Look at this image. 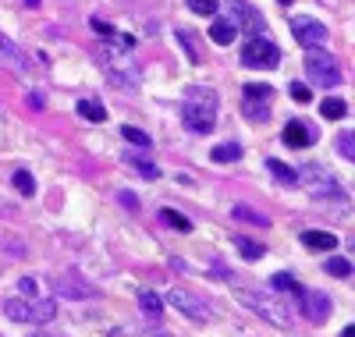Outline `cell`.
Wrapping results in <instances>:
<instances>
[{
  "instance_id": "cell-6",
  "label": "cell",
  "mask_w": 355,
  "mask_h": 337,
  "mask_svg": "<svg viewBox=\"0 0 355 337\" xmlns=\"http://www.w3.org/2000/svg\"><path fill=\"white\" fill-rule=\"evenodd\" d=\"M291 33H295V40H299L306 50H320L323 43H327V25L323 21H316V18H306V15H299V18H291Z\"/></svg>"
},
{
  "instance_id": "cell-11",
  "label": "cell",
  "mask_w": 355,
  "mask_h": 337,
  "mask_svg": "<svg viewBox=\"0 0 355 337\" xmlns=\"http://www.w3.org/2000/svg\"><path fill=\"white\" fill-rule=\"evenodd\" d=\"M313 142V135H309V128L306 125H299V121H291V125H284V146H291V149H302V146H309Z\"/></svg>"
},
{
  "instance_id": "cell-7",
  "label": "cell",
  "mask_w": 355,
  "mask_h": 337,
  "mask_svg": "<svg viewBox=\"0 0 355 337\" xmlns=\"http://www.w3.org/2000/svg\"><path fill=\"white\" fill-rule=\"evenodd\" d=\"M295 291H299V305H302V313L313 320V323H323L331 316V298L316 291V288H302V284H295Z\"/></svg>"
},
{
  "instance_id": "cell-18",
  "label": "cell",
  "mask_w": 355,
  "mask_h": 337,
  "mask_svg": "<svg viewBox=\"0 0 355 337\" xmlns=\"http://www.w3.org/2000/svg\"><path fill=\"white\" fill-rule=\"evenodd\" d=\"M345 110H348V107H345V100H338V96H327V100L320 103V114L327 117V121H338V117H345Z\"/></svg>"
},
{
  "instance_id": "cell-27",
  "label": "cell",
  "mask_w": 355,
  "mask_h": 337,
  "mask_svg": "<svg viewBox=\"0 0 355 337\" xmlns=\"http://www.w3.org/2000/svg\"><path fill=\"white\" fill-rule=\"evenodd\" d=\"M189 8H192L196 15L214 18V15H217V8H220V0H189Z\"/></svg>"
},
{
  "instance_id": "cell-10",
  "label": "cell",
  "mask_w": 355,
  "mask_h": 337,
  "mask_svg": "<svg viewBox=\"0 0 355 337\" xmlns=\"http://www.w3.org/2000/svg\"><path fill=\"white\" fill-rule=\"evenodd\" d=\"M302 245L313 249V252H331L338 245V234H331V231H302Z\"/></svg>"
},
{
  "instance_id": "cell-20",
  "label": "cell",
  "mask_w": 355,
  "mask_h": 337,
  "mask_svg": "<svg viewBox=\"0 0 355 337\" xmlns=\"http://www.w3.org/2000/svg\"><path fill=\"white\" fill-rule=\"evenodd\" d=\"M227 4H231V11H234V18H239V21H252L259 28V15L245 4V0H227Z\"/></svg>"
},
{
  "instance_id": "cell-36",
  "label": "cell",
  "mask_w": 355,
  "mask_h": 337,
  "mask_svg": "<svg viewBox=\"0 0 355 337\" xmlns=\"http://www.w3.org/2000/svg\"><path fill=\"white\" fill-rule=\"evenodd\" d=\"M121 206H128V209H139V199H135V192H121Z\"/></svg>"
},
{
  "instance_id": "cell-15",
  "label": "cell",
  "mask_w": 355,
  "mask_h": 337,
  "mask_svg": "<svg viewBox=\"0 0 355 337\" xmlns=\"http://www.w3.org/2000/svg\"><path fill=\"white\" fill-rule=\"evenodd\" d=\"M210 157L217 160V164H234L242 157V146H234V142H224V146H214V153Z\"/></svg>"
},
{
  "instance_id": "cell-4",
  "label": "cell",
  "mask_w": 355,
  "mask_h": 337,
  "mask_svg": "<svg viewBox=\"0 0 355 337\" xmlns=\"http://www.w3.org/2000/svg\"><path fill=\"white\" fill-rule=\"evenodd\" d=\"M306 75L309 82H316L320 89H334L341 82V68L331 53H320V50H309L306 53Z\"/></svg>"
},
{
  "instance_id": "cell-1",
  "label": "cell",
  "mask_w": 355,
  "mask_h": 337,
  "mask_svg": "<svg viewBox=\"0 0 355 337\" xmlns=\"http://www.w3.org/2000/svg\"><path fill=\"white\" fill-rule=\"evenodd\" d=\"M182 121L185 128H192L196 135L214 132L217 125V93L206 85H189L185 89V103H182Z\"/></svg>"
},
{
  "instance_id": "cell-21",
  "label": "cell",
  "mask_w": 355,
  "mask_h": 337,
  "mask_svg": "<svg viewBox=\"0 0 355 337\" xmlns=\"http://www.w3.org/2000/svg\"><path fill=\"white\" fill-rule=\"evenodd\" d=\"M234 245H239V252L245 256V259H263V245L259 241H252V238H234Z\"/></svg>"
},
{
  "instance_id": "cell-28",
  "label": "cell",
  "mask_w": 355,
  "mask_h": 337,
  "mask_svg": "<svg viewBox=\"0 0 355 337\" xmlns=\"http://www.w3.org/2000/svg\"><path fill=\"white\" fill-rule=\"evenodd\" d=\"M338 153H341L345 160H355V135L352 132H341L338 135Z\"/></svg>"
},
{
  "instance_id": "cell-2",
  "label": "cell",
  "mask_w": 355,
  "mask_h": 337,
  "mask_svg": "<svg viewBox=\"0 0 355 337\" xmlns=\"http://www.w3.org/2000/svg\"><path fill=\"white\" fill-rule=\"evenodd\" d=\"M4 313L15 320V323H50L57 316V305L53 298H8L4 302Z\"/></svg>"
},
{
  "instance_id": "cell-39",
  "label": "cell",
  "mask_w": 355,
  "mask_h": 337,
  "mask_svg": "<svg viewBox=\"0 0 355 337\" xmlns=\"http://www.w3.org/2000/svg\"><path fill=\"white\" fill-rule=\"evenodd\" d=\"M28 337H46V334H28Z\"/></svg>"
},
{
  "instance_id": "cell-31",
  "label": "cell",
  "mask_w": 355,
  "mask_h": 337,
  "mask_svg": "<svg viewBox=\"0 0 355 337\" xmlns=\"http://www.w3.org/2000/svg\"><path fill=\"white\" fill-rule=\"evenodd\" d=\"M291 100H295V103H309V100H313V89H306L302 82H295V85H291Z\"/></svg>"
},
{
  "instance_id": "cell-13",
  "label": "cell",
  "mask_w": 355,
  "mask_h": 337,
  "mask_svg": "<svg viewBox=\"0 0 355 337\" xmlns=\"http://www.w3.org/2000/svg\"><path fill=\"white\" fill-rule=\"evenodd\" d=\"M266 171H270L277 181H284V185H299V171H291V167L281 164V160H266Z\"/></svg>"
},
{
  "instance_id": "cell-17",
  "label": "cell",
  "mask_w": 355,
  "mask_h": 337,
  "mask_svg": "<svg viewBox=\"0 0 355 337\" xmlns=\"http://www.w3.org/2000/svg\"><path fill=\"white\" fill-rule=\"evenodd\" d=\"M78 114H82L85 121H107V110H103V103H96V100H78Z\"/></svg>"
},
{
  "instance_id": "cell-24",
  "label": "cell",
  "mask_w": 355,
  "mask_h": 337,
  "mask_svg": "<svg viewBox=\"0 0 355 337\" xmlns=\"http://www.w3.org/2000/svg\"><path fill=\"white\" fill-rule=\"evenodd\" d=\"M11 181H15V189H18L25 199L36 192V181H33V174H28V171H15V178H11Z\"/></svg>"
},
{
  "instance_id": "cell-40",
  "label": "cell",
  "mask_w": 355,
  "mask_h": 337,
  "mask_svg": "<svg viewBox=\"0 0 355 337\" xmlns=\"http://www.w3.org/2000/svg\"><path fill=\"white\" fill-rule=\"evenodd\" d=\"M281 4H291V0H281Z\"/></svg>"
},
{
  "instance_id": "cell-32",
  "label": "cell",
  "mask_w": 355,
  "mask_h": 337,
  "mask_svg": "<svg viewBox=\"0 0 355 337\" xmlns=\"http://www.w3.org/2000/svg\"><path fill=\"white\" fill-rule=\"evenodd\" d=\"M270 288H274V291H291V288H295V281H291V273H277V277L270 281Z\"/></svg>"
},
{
  "instance_id": "cell-29",
  "label": "cell",
  "mask_w": 355,
  "mask_h": 337,
  "mask_svg": "<svg viewBox=\"0 0 355 337\" xmlns=\"http://www.w3.org/2000/svg\"><path fill=\"white\" fill-rule=\"evenodd\" d=\"M231 213H234V217H239V221H249V224H259V227H266V224H270L266 217H259V213H252L249 206H234Z\"/></svg>"
},
{
  "instance_id": "cell-3",
  "label": "cell",
  "mask_w": 355,
  "mask_h": 337,
  "mask_svg": "<svg viewBox=\"0 0 355 337\" xmlns=\"http://www.w3.org/2000/svg\"><path fill=\"white\" fill-rule=\"evenodd\" d=\"M239 302H242V305H249L252 313H259L263 320L277 323V327H291L288 309H284V305H281L270 291H239Z\"/></svg>"
},
{
  "instance_id": "cell-12",
  "label": "cell",
  "mask_w": 355,
  "mask_h": 337,
  "mask_svg": "<svg viewBox=\"0 0 355 337\" xmlns=\"http://www.w3.org/2000/svg\"><path fill=\"white\" fill-rule=\"evenodd\" d=\"M139 305H142V313L150 316V320H157V316L164 313V302H160L150 288H142V291H139Z\"/></svg>"
},
{
  "instance_id": "cell-33",
  "label": "cell",
  "mask_w": 355,
  "mask_h": 337,
  "mask_svg": "<svg viewBox=\"0 0 355 337\" xmlns=\"http://www.w3.org/2000/svg\"><path fill=\"white\" fill-rule=\"evenodd\" d=\"M93 33H96V36H103V40H114V36H117L114 28H110L107 21H100V18H93Z\"/></svg>"
},
{
  "instance_id": "cell-19",
  "label": "cell",
  "mask_w": 355,
  "mask_h": 337,
  "mask_svg": "<svg viewBox=\"0 0 355 337\" xmlns=\"http://www.w3.org/2000/svg\"><path fill=\"white\" fill-rule=\"evenodd\" d=\"M61 295H68V298H89V295H93V288H89V284H82V281H71V277H64V281H61Z\"/></svg>"
},
{
  "instance_id": "cell-9",
  "label": "cell",
  "mask_w": 355,
  "mask_h": 337,
  "mask_svg": "<svg viewBox=\"0 0 355 337\" xmlns=\"http://www.w3.org/2000/svg\"><path fill=\"white\" fill-rule=\"evenodd\" d=\"M299 181L306 185V192H309L313 199H323V196H341V192H338V185H334V181H331L327 174H323L320 167L302 171V174H299Z\"/></svg>"
},
{
  "instance_id": "cell-23",
  "label": "cell",
  "mask_w": 355,
  "mask_h": 337,
  "mask_svg": "<svg viewBox=\"0 0 355 337\" xmlns=\"http://www.w3.org/2000/svg\"><path fill=\"white\" fill-rule=\"evenodd\" d=\"M121 135H125V142H132V146H139V149H150V146H153V139H150V135L139 132V128H132V125H125V128H121Z\"/></svg>"
},
{
  "instance_id": "cell-16",
  "label": "cell",
  "mask_w": 355,
  "mask_h": 337,
  "mask_svg": "<svg viewBox=\"0 0 355 337\" xmlns=\"http://www.w3.org/2000/svg\"><path fill=\"white\" fill-rule=\"evenodd\" d=\"M125 164H128L132 171H139L142 178H160L157 164H150V160H142V157H135V153H125Z\"/></svg>"
},
{
  "instance_id": "cell-34",
  "label": "cell",
  "mask_w": 355,
  "mask_h": 337,
  "mask_svg": "<svg viewBox=\"0 0 355 337\" xmlns=\"http://www.w3.org/2000/svg\"><path fill=\"white\" fill-rule=\"evenodd\" d=\"M18 291H21V298H36V281L33 277H21L18 281Z\"/></svg>"
},
{
  "instance_id": "cell-35",
  "label": "cell",
  "mask_w": 355,
  "mask_h": 337,
  "mask_svg": "<svg viewBox=\"0 0 355 337\" xmlns=\"http://www.w3.org/2000/svg\"><path fill=\"white\" fill-rule=\"evenodd\" d=\"M245 110H249V117H252V121H263V117H266V107H259V103H249Z\"/></svg>"
},
{
  "instance_id": "cell-38",
  "label": "cell",
  "mask_w": 355,
  "mask_h": 337,
  "mask_svg": "<svg viewBox=\"0 0 355 337\" xmlns=\"http://www.w3.org/2000/svg\"><path fill=\"white\" fill-rule=\"evenodd\" d=\"M25 4H28V8H40V0H25Z\"/></svg>"
},
{
  "instance_id": "cell-22",
  "label": "cell",
  "mask_w": 355,
  "mask_h": 337,
  "mask_svg": "<svg viewBox=\"0 0 355 337\" xmlns=\"http://www.w3.org/2000/svg\"><path fill=\"white\" fill-rule=\"evenodd\" d=\"M0 60H8V64H21V50L4 33H0Z\"/></svg>"
},
{
  "instance_id": "cell-37",
  "label": "cell",
  "mask_w": 355,
  "mask_h": 337,
  "mask_svg": "<svg viewBox=\"0 0 355 337\" xmlns=\"http://www.w3.org/2000/svg\"><path fill=\"white\" fill-rule=\"evenodd\" d=\"M341 337H355V327H345V334Z\"/></svg>"
},
{
  "instance_id": "cell-26",
  "label": "cell",
  "mask_w": 355,
  "mask_h": 337,
  "mask_svg": "<svg viewBox=\"0 0 355 337\" xmlns=\"http://www.w3.org/2000/svg\"><path fill=\"white\" fill-rule=\"evenodd\" d=\"M160 217L171 224V227H178V231H192V224H189V217H182L178 209H160Z\"/></svg>"
},
{
  "instance_id": "cell-14",
  "label": "cell",
  "mask_w": 355,
  "mask_h": 337,
  "mask_svg": "<svg viewBox=\"0 0 355 337\" xmlns=\"http://www.w3.org/2000/svg\"><path fill=\"white\" fill-rule=\"evenodd\" d=\"M210 40H214L217 46L234 43V25H231V21H214V25H210Z\"/></svg>"
},
{
  "instance_id": "cell-5",
  "label": "cell",
  "mask_w": 355,
  "mask_h": 337,
  "mask_svg": "<svg viewBox=\"0 0 355 337\" xmlns=\"http://www.w3.org/2000/svg\"><path fill=\"white\" fill-rule=\"evenodd\" d=\"M242 64L245 68H277L281 64V50L270 40H263V36H249L242 43Z\"/></svg>"
},
{
  "instance_id": "cell-30",
  "label": "cell",
  "mask_w": 355,
  "mask_h": 337,
  "mask_svg": "<svg viewBox=\"0 0 355 337\" xmlns=\"http://www.w3.org/2000/svg\"><path fill=\"white\" fill-rule=\"evenodd\" d=\"M242 89H245V100H266V96H270V89L259 85V82H249V85H242Z\"/></svg>"
},
{
  "instance_id": "cell-8",
  "label": "cell",
  "mask_w": 355,
  "mask_h": 337,
  "mask_svg": "<svg viewBox=\"0 0 355 337\" xmlns=\"http://www.w3.org/2000/svg\"><path fill=\"white\" fill-rule=\"evenodd\" d=\"M171 305L178 313H185V316H192V320H210V305H206L202 298H196L192 291H182V288H174L171 291Z\"/></svg>"
},
{
  "instance_id": "cell-25",
  "label": "cell",
  "mask_w": 355,
  "mask_h": 337,
  "mask_svg": "<svg viewBox=\"0 0 355 337\" xmlns=\"http://www.w3.org/2000/svg\"><path fill=\"white\" fill-rule=\"evenodd\" d=\"M323 270H327L331 277H348V273H352V263H348V259H341V256H334V259L323 263Z\"/></svg>"
}]
</instances>
